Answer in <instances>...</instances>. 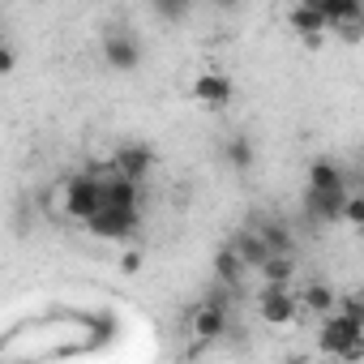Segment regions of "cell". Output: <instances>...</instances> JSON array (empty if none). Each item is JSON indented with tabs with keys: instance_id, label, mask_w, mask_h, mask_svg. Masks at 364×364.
Returning a JSON list of instances; mask_svg holds the SVG:
<instances>
[{
	"instance_id": "cell-8",
	"label": "cell",
	"mask_w": 364,
	"mask_h": 364,
	"mask_svg": "<svg viewBox=\"0 0 364 364\" xmlns=\"http://www.w3.org/2000/svg\"><path fill=\"white\" fill-rule=\"evenodd\" d=\"M287 26L296 31V39H304L309 48H321V39L330 35V22L321 9L304 5V0H296V5H287Z\"/></svg>"
},
{
	"instance_id": "cell-7",
	"label": "cell",
	"mask_w": 364,
	"mask_h": 364,
	"mask_svg": "<svg viewBox=\"0 0 364 364\" xmlns=\"http://www.w3.org/2000/svg\"><path fill=\"white\" fill-rule=\"evenodd\" d=\"M189 334L193 338H202V343H215V338H223L228 330H232V321H228V309L219 304V300H198L193 309H189Z\"/></svg>"
},
{
	"instance_id": "cell-4",
	"label": "cell",
	"mask_w": 364,
	"mask_h": 364,
	"mask_svg": "<svg viewBox=\"0 0 364 364\" xmlns=\"http://www.w3.org/2000/svg\"><path fill=\"white\" fill-rule=\"evenodd\" d=\"M257 317L274 330L291 326L300 317V300H296V287L291 283H262L257 291Z\"/></svg>"
},
{
	"instance_id": "cell-19",
	"label": "cell",
	"mask_w": 364,
	"mask_h": 364,
	"mask_svg": "<svg viewBox=\"0 0 364 364\" xmlns=\"http://www.w3.org/2000/svg\"><path fill=\"white\" fill-rule=\"evenodd\" d=\"M338 223H347V228H360L364 223V198L360 193H343V206H338Z\"/></svg>"
},
{
	"instance_id": "cell-13",
	"label": "cell",
	"mask_w": 364,
	"mask_h": 364,
	"mask_svg": "<svg viewBox=\"0 0 364 364\" xmlns=\"http://www.w3.org/2000/svg\"><path fill=\"white\" fill-rule=\"evenodd\" d=\"M223 163H228L232 171H249V167L257 163V146H253V137L232 133V137L223 141Z\"/></svg>"
},
{
	"instance_id": "cell-12",
	"label": "cell",
	"mask_w": 364,
	"mask_h": 364,
	"mask_svg": "<svg viewBox=\"0 0 364 364\" xmlns=\"http://www.w3.org/2000/svg\"><path fill=\"white\" fill-rule=\"evenodd\" d=\"M291 287H296V283H291ZM296 300H300L304 313L321 317V313H330V309L338 304V291H334L330 283H304V287H296Z\"/></svg>"
},
{
	"instance_id": "cell-5",
	"label": "cell",
	"mask_w": 364,
	"mask_h": 364,
	"mask_svg": "<svg viewBox=\"0 0 364 364\" xmlns=\"http://www.w3.org/2000/svg\"><path fill=\"white\" fill-rule=\"evenodd\" d=\"M99 56H103V65L112 73H133L141 65V43H137L133 31H112L103 39V48H99Z\"/></svg>"
},
{
	"instance_id": "cell-2",
	"label": "cell",
	"mask_w": 364,
	"mask_h": 364,
	"mask_svg": "<svg viewBox=\"0 0 364 364\" xmlns=\"http://www.w3.org/2000/svg\"><path fill=\"white\" fill-rule=\"evenodd\" d=\"M82 228L99 240H133L141 228V206H99L90 219H82Z\"/></svg>"
},
{
	"instance_id": "cell-24",
	"label": "cell",
	"mask_w": 364,
	"mask_h": 364,
	"mask_svg": "<svg viewBox=\"0 0 364 364\" xmlns=\"http://www.w3.org/2000/svg\"><path fill=\"white\" fill-rule=\"evenodd\" d=\"M0 39H5V31H0Z\"/></svg>"
},
{
	"instance_id": "cell-18",
	"label": "cell",
	"mask_w": 364,
	"mask_h": 364,
	"mask_svg": "<svg viewBox=\"0 0 364 364\" xmlns=\"http://www.w3.org/2000/svg\"><path fill=\"white\" fill-rule=\"evenodd\" d=\"M257 232H262V240L270 245V253H291V249H296V245H291V232H287L283 223H274V219H266Z\"/></svg>"
},
{
	"instance_id": "cell-10",
	"label": "cell",
	"mask_w": 364,
	"mask_h": 364,
	"mask_svg": "<svg viewBox=\"0 0 364 364\" xmlns=\"http://www.w3.org/2000/svg\"><path fill=\"white\" fill-rule=\"evenodd\" d=\"M99 198L103 206H141V180H129L107 167V176H99Z\"/></svg>"
},
{
	"instance_id": "cell-1",
	"label": "cell",
	"mask_w": 364,
	"mask_h": 364,
	"mask_svg": "<svg viewBox=\"0 0 364 364\" xmlns=\"http://www.w3.org/2000/svg\"><path fill=\"white\" fill-rule=\"evenodd\" d=\"M321 351L330 355H343V360H360L364 355V321L343 313V309H330L321 313V334H317Z\"/></svg>"
},
{
	"instance_id": "cell-17",
	"label": "cell",
	"mask_w": 364,
	"mask_h": 364,
	"mask_svg": "<svg viewBox=\"0 0 364 364\" xmlns=\"http://www.w3.org/2000/svg\"><path fill=\"white\" fill-rule=\"evenodd\" d=\"M245 270H249V266H245V262H240V253H236V249H232V245H228V249H219V253H215V274H219V279H223V283H232V287H236V283H240V274H245Z\"/></svg>"
},
{
	"instance_id": "cell-20",
	"label": "cell",
	"mask_w": 364,
	"mask_h": 364,
	"mask_svg": "<svg viewBox=\"0 0 364 364\" xmlns=\"http://www.w3.org/2000/svg\"><path fill=\"white\" fill-rule=\"evenodd\" d=\"M193 5H198V0H150V9H154L163 22H180Z\"/></svg>"
},
{
	"instance_id": "cell-6",
	"label": "cell",
	"mask_w": 364,
	"mask_h": 364,
	"mask_svg": "<svg viewBox=\"0 0 364 364\" xmlns=\"http://www.w3.org/2000/svg\"><path fill=\"white\" fill-rule=\"evenodd\" d=\"M154 163H159V154H154L150 141H120L112 150V171H120L129 180H146L154 171Z\"/></svg>"
},
{
	"instance_id": "cell-16",
	"label": "cell",
	"mask_w": 364,
	"mask_h": 364,
	"mask_svg": "<svg viewBox=\"0 0 364 364\" xmlns=\"http://www.w3.org/2000/svg\"><path fill=\"white\" fill-rule=\"evenodd\" d=\"M321 14H326V22L334 31L343 22H360L364 18V0H321Z\"/></svg>"
},
{
	"instance_id": "cell-11",
	"label": "cell",
	"mask_w": 364,
	"mask_h": 364,
	"mask_svg": "<svg viewBox=\"0 0 364 364\" xmlns=\"http://www.w3.org/2000/svg\"><path fill=\"white\" fill-rule=\"evenodd\" d=\"M309 189L313 193H347V176L334 159H313L309 163Z\"/></svg>"
},
{
	"instance_id": "cell-14",
	"label": "cell",
	"mask_w": 364,
	"mask_h": 364,
	"mask_svg": "<svg viewBox=\"0 0 364 364\" xmlns=\"http://www.w3.org/2000/svg\"><path fill=\"white\" fill-rule=\"evenodd\" d=\"M232 249L240 253V262H245L249 270H257V266H262V262L270 257V245L262 240V232H257V228H245V232H240V236L232 240Z\"/></svg>"
},
{
	"instance_id": "cell-21",
	"label": "cell",
	"mask_w": 364,
	"mask_h": 364,
	"mask_svg": "<svg viewBox=\"0 0 364 364\" xmlns=\"http://www.w3.org/2000/svg\"><path fill=\"white\" fill-rule=\"evenodd\" d=\"M116 266H120V274H137V270L146 266V253L129 245V249H120V257H116Z\"/></svg>"
},
{
	"instance_id": "cell-15",
	"label": "cell",
	"mask_w": 364,
	"mask_h": 364,
	"mask_svg": "<svg viewBox=\"0 0 364 364\" xmlns=\"http://www.w3.org/2000/svg\"><path fill=\"white\" fill-rule=\"evenodd\" d=\"M257 270L262 283H296V253H270Z\"/></svg>"
},
{
	"instance_id": "cell-23",
	"label": "cell",
	"mask_w": 364,
	"mask_h": 364,
	"mask_svg": "<svg viewBox=\"0 0 364 364\" xmlns=\"http://www.w3.org/2000/svg\"><path fill=\"white\" fill-rule=\"evenodd\" d=\"M210 5H219V9H240V0H210Z\"/></svg>"
},
{
	"instance_id": "cell-9",
	"label": "cell",
	"mask_w": 364,
	"mask_h": 364,
	"mask_svg": "<svg viewBox=\"0 0 364 364\" xmlns=\"http://www.w3.org/2000/svg\"><path fill=\"white\" fill-rule=\"evenodd\" d=\"M189 95H193L198 103H206V107H228V103L236 99V82H232L228 73L206 69V73H198V77H193Z\"/></svg>"
},
{
	"instance_id": "cell-22",
	"label": "cell",
	"mask_w": 364,
	"mask_h": 364,
	"mask_svg": "<svg viewBox=\"0 0 364 364\" xmlns=\"http://www.w3.org/2000/svg\"><path fill=\"white\" fill-rule=\"evenodd\" d=\"M14 69H18V48L9 39H0V77H9Z\"/></svg>"
},
{
	"instance_id": "cell-3",
	"label": "cell",
	"mask_w": 364,
	"mask_h": 364,
	"mask_svg": "<svg viewBox=\"0 0 364 364\" xmlns=\"http://www.w3.org/2000/svg\"><path fill=\"white\" fill-rule=\"evenodd\" d=\"M56 193H60V210H65L69 219H77V223H82V219H90V215L103 206V198H99V171L69 176Z\"/></svg>"
}]
</instances>
